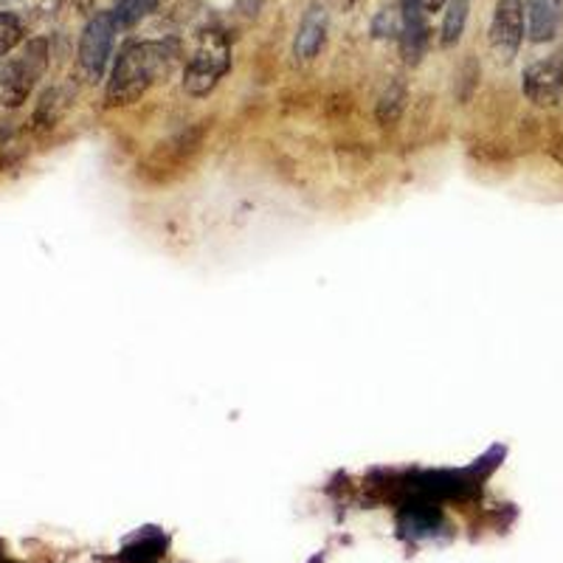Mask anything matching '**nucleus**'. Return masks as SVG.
<instances>
[{"mask_svg": "<svg viewBox=\"0 0 563 563\" xmlns=\"http://www.w3.org/2000/svg\"><path fill=\"white\" fill-rule=\"evenodd\" d=\"M175 57H178V45L158 43H130L113 65L108 82V104H133L153 88L158 79L169 77Z\"/></svg>", "mask_w": 563, "mask_h": 563, "instance_id": "nucleus-1", "label": "nucleus"}, {"mask_svg": "<svg viewBox=\"0 0 563 563\" xmlns=\"http://www.w3.org/2000/svg\"><path fill=\"white\" fill-rule=\"evenodd\" d=\"M231 68V45L223 32H209L200 34L198 48L189 57L184 68V90L189 97H206L214 85L229 74Z\"/></svg>", "mask_w": 563, "mask_h": 563, "instance_id": "nucleus-2", "label": "nucleus"}, {"mask_svg": "<svg viewBox=\"0 0 563 563\" xmlns=\"http://www.w3.org/2000/svg\"><path fill=\"white\" fill-rule=\"evenodd\" d=\"M45 68H48V43L45 40H32L23 57L3 59L0 63V99H3V104L18 108L32 93Z\"/></svg>", "mask_w": 563, "mask_h": 563, "instance_id": "nucleus-3", "label": "nucleus"}, {"mask_svg": "<svg viewBox=\"0 0 563 563\" xmlns=\"http://www.w3.org/2000/svg\"><path fill=\"white\" fill-rule=\"evenodd\" d=\"M115 29H119V23H115L113 12L97 14V18L85 26L82 40H79V68H82V74L90 82L102 79L104 68H108L110 52H113Z\"/></svg>", "mask_w": 563, "mask_h": 563, "instance_id": "nucleus-4", "label": "nucleus"}, {"mask_svg": "<svg viewBox=\"0 0 563 563\" xmlns=\"http://www.w3.org/2000/svg\"><path fill=\"white\" fill-rule=\"evenodd\" d=\"M525 40V0H499L490 26V48L499 63H512Z\"/></svg>", "mask_w": 563, "mask_h": 563, "instance_id": "nucleus-5", "label": "nucleus"}, {"mask_svg": "<svg viewBox=\"0 0 563 563\" xmlns=\"http://www.w3.org/2000/svg\"><path fill=\"white\" fill-rule=\"evenodd\" d=\"M525 97L538 108H552L563 97V52L538 59L525 70Z\"/></svg>", "mask_w": 563, "mask_h": 563, "instance_id": "nucleus-6", "label": "nucleus"}, {"mask_svg": "<svg viewBox=\"0 0 563 563\" xmlns=\"http://www.w3.org/2000/svg\"><path fill=\"white\" fill-rule=\"evenodd\" d=\"M426 3L422 0H404L400 3V45H404L406 63H420L426 45H429V23H426Z\"/></svg>", "mask_w": 563, "mask_h": 563, "instance_id": "nucleus-7", "label": "nucleus"}, {"mask_svg": "<svg viewBox=\"0 0 563 563\" xmlns=\"http://www.w3.org/2000/svg\"><path fill=\"white\" fill-rule=\"evenodd\" d=\"M327 37V12L324 7H310L305 12L299 23V32H296V43L294 52L299 59H313L316 54L321 52V45H324Z\"/></svg>", "mask_w": 563, "mask_h": 563, "instance_id": "nucleus-8", "label": "nucleus"}, {"mask_svg": "<svg viewBox=\"0 0 563 563\" xmlns=\"http://www.w3.org/2000/svg\"><path fill=\"white\" fill-rule=\"evenodd\" d=\"M561 0H530L527 23H530L532 43H547L561 29Z\"/></svg>", "mask_w": 563, "mask_h": 563, "instance_id": "nucleus-9", "label": "nucleus"}, {"mask_svg": "<svg viewBox=\"0 0 563 563\" xmlns=\"http://www.w3.org/2000/svg\"><path fill=\"white\" fill-rule=\"evenodd\" d=\"M440 527V510L431 501H411L400 512V530L411 538L434 536Z\"/></svg>", "mask_w": 563, "mask_h": 563, "instance_id": "nucleus-10", "label": "nucleus"}, {"mask_svg": "<svg viewBox=\"0 0 563 563\" xmlns=\"http://www.w3.org/2000/svg\"><path fill=\"white\" fill-rule=\"evenodd\" d=\"M164 550H167V536L147 530V532H141L133 544L124 547L122 561L124 563H155L161 555H164Z\"/></svg>", "mask_w": 563, "mask_h": 563, "instance_id": "nucleus-11", "label": "nucleus"}, {"mask_svg": "<svg viewBox=\"0 0 563 563\" xmlns=\"http://www.w3.org/2000/svg\"><path fill=\"white\" fill-rule=\"evenodd\" d=\"M465 20H467V0H449V12H445V20H442V37H440V43L445 45V48L460 43L462 32H465Z\"/></svg>", "mask_w": 563, "mask_h": 563, "instance_id": "nucleus-12", "label": "nucleus"}, {"mask_svg": "<svg viewBox=\"0 0 563 563\" xmlns=\"http://www.w3.org/2000/svg\"><path fill=\"white\" fill-rule=\"evenodd\" d=\"M406 108V85L391 82L378 102V119L384 124H395Z\"/></svg>", "mask_w": 563, "mask_h": 563, "instance_id": "nucleus-13", "label": "nucleus"}, {"mask_svg": "<svg viewBox=\"0 0 563 563\" xmlns=\"http://www.w3.org/2000/svg\"><path fill=\"white\" fill-rule=\"evenodd\" d=\"M20 40H23V23L14 14L0 12V57H7L14 45H20Z\"/></svg>", "mask_w": 563, "mask_h": 563, "instance_id": "nucleus-14", "label": "nucleus"}, {"mask_svg": "<svg viewBox=\"0 0 563 563\" xmlns=\"http://www.w3.org/2000/svg\"><path fill=\"white\" fill-rule=\"evenodd\" d=\"M426 3V12H437V9H442L449 0H422Z\"/></svg>", "mask_w": 563, "mask_h": 563, "instance_id": "nucleus-15", "label": "nucleus"}, {"mask_svg": "<svg viewBox=\"0 0 563 563\" xmlns=\"http://www.w3.org/2000/svg\"><path fill=\"white\" fill-rule=\"evenodd\" d=\"M341 3H346V7H350V3H355V0H341Z\"/></svg>", "mask_w": 563, "mask_h": 563, "instance_id": "nucleus-16", "label": "nucleus"}, {"mask_svg": "<svg viewBox=\"0 0 563 563\" xmlns=\"http://www.w3.org/2000/svg\"><path fill=\"white\" fill-rule=\"evenodd\" d=\"M0 563H12V561H7V558H0Z\"/></svg>", "mask_w": 563, "mask_h": 563, "instance_id": "nucleus-17", "label": "nucleus"}, {"mask_svg": "<svg viewBox=\"0 0 563 563\" xmlns=\"http://www.w3.org/2000/svg\"><path fill=\"white\" fill-rule=\"evenodd\" d=\"M0 3H9V0H0Z\"/></svg>", "mask_w": 563, "mask_h": 563, "instance_id": "nucleus-18", "label": "nucleus"}, {"mask_svg": "<svg viewBox=\"0 0 563 563\" xmlns=\"http://www.w3.org/2000/svg\"><path fill=\"white\" fill-rule=\"evenodd\" d=\"M561 9H563V0H561Z\"/></svg>", "mask_w": 563, "mask_h": 563, "instance_id": "nucleus-19", "label": "nucleus"}]
</instances>
